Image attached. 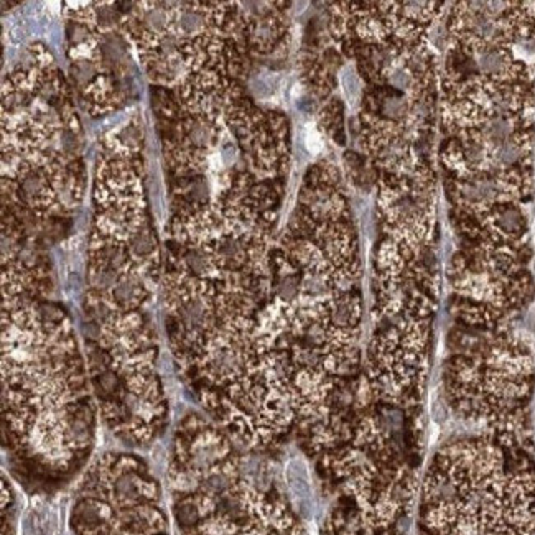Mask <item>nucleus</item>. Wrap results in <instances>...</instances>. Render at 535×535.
<instances>
[{"mask_svg":"<svg viewBox=\"0 0 535 535\" xmlns=\"http://www.w3.org/2000/svg\"><path fill=\"white\" fill-rule=\"evenodd\" d=\"M31 292L4 297V437L20 460L61 473L89 455L97 406L68 322Z\"/></svg>","mask_w":535,"mask_h":535,"instance_id":"f257e3e1","label":"nucleus"},{"mask_svg":"<svg viewBox=\"0 0 535 535\" xmlns=\"http://www.w3.org/2000/svg\"><path fill=\"white\" fill-rule=\"evenodd\" d=\"M305 144H307V149L310 150L312 154H318V152L323 149L322 135H319L318 130L314 129V125H308V129L305 132Z\"/></svg>","mask_w":535,"mask_h":535,"instance_id":"f03ea898","label":"nucleus"}]
</instances>
